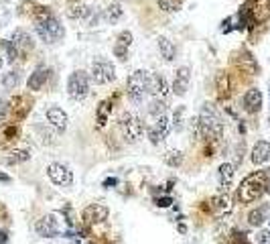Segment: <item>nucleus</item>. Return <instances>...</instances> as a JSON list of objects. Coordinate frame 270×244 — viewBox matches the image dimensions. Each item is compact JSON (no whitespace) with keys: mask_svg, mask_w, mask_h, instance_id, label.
<instances>
[{"mask_svg":"<svg viewBox=\"0 0 270 244\" xmlns=\"http://www.w3.org/2000/svg\"><path fill=\"white\" fill-rule=\"evenodd\" d=\"M35 31H37V35H39L45 43H49V45L57 43V41L63 39V35H65L63 25L57 21L55 15H53L49 9H45V7H41V9L37 11V15H35Z\"/></svg>","mask_w":270,"mask_h":244,"instance_id":"f257e3e1","label":"nucleus"},{"mask_svg":"<svg viewBox=\"0 0 270 244\" xmlns=\"http://www.w3.org/2000/svg\"><path fill=\"white\" fill-rule=\"evenodd\" d=\"M195 132L209 138V140H218L224 132V122L218 110L213 108V104H203L199 118L195 120Z\"/></svg>","mask_w":270,"mask_h":244,"instance_id":"f03ea898","label":"nucleus"},{"mask_svg":"<svg viewBox=\"0 0 270 244\" xmlns=\"http://www.w3.org/2000/svg\"><path fill=\"white\" fill-rule=\"evenodd\" d=\"M266 179H268V173L258 171V173L248 175V177L240 183L238 198L242 200V204H252V202H256V200L262 198V193L266 191V185H268Z\"/></svg>","mask_w":270,"mask_h":244,"instance_id":"7ed1b4c3","label":"nucleus"},{"mask_svg":"<svg viewBox=\"0 0 270 244\" xmlns=\"http://www.w3.org/2000/svg\"><path fill=\"white\" fill-rule=\"evenodd\" d=\"M148 71L144 69H136L134 73H130L128 82H126V90H128V98L134 104H140L144 100V94H148Z\"/></svg>","mask_w":270,"mask_h":244,"instance_id":"20e7f679","label":"nucleus"},{"mask_svg":"<svg viewBox=\"0 0 270 244\" xmlns=\"http://www.w3.org/2000/svg\"><path fill=\"white\" fill-rule=\"evenodd\" d=\"M67 94L71 100L79 102V100H85L87 94H89V77L85 71H73L67 79Z\"/></svg>","mask_w":270,"mask_h":244,"instance_id":"39448f33","label":"nucleus"},{"mask_svg":"<svg viewBox=\"0 0 270 244\" xmlns=\"http://www.w3.org/2000/svg\"><path fill=\"white\" fill-rule=\"evenodd\" d=\"M120 132H122L124 140L136 142V140L142 136V132H144V124H142V120H140L138 116H134V114H124V116L120 118Z\"/></svg>","mask_w":270,"mask_h":244,"instance_id":"423d86ee","label":"nucleus"},{"mask_svg":"<svg viewBox=\"0 0 270 244\" xmlns=\"http://www.w3.org/2000/svg\"><path fill=\"white\" fill-rule=\"evenodd\" d=\"M114 77H116V69H114L112 61H108V59H94L92 61V79H94V84L104 86V84L114 82Z\"/></svg>","mask_w":270,"mask_h":244,"instance_id":"0eeeda50","label":"nucleus"},{"mask_svg":"<svg viewBox=\"0 0 270 244\" xmlns=\"http://www.w3.org/2000/svg\"><path fill=\"white\" fill-rule=\"evenodd\" d=\"M47 175H49V179H51L53 183L61 185V187H67V185L73 183V173H71L65 165H61V163H51V165L47 167Z\"/></svg>","mask_w":270,"mask_h":244,"instance_id":"6e6552de","label":"nucleus"},{"mask_svg":"<svg viewBox=\"0 0 270 244\" xmlns=\"http://www.w3.org/2000/svg\"><path fill=\"white\" fill-rule=\"evenodd\" d=\"M169 130H171V122H169L167 114H165V116L154 118V122L148 126V138H150V142H152V144L163 142V140L167 138Z\"/></svg>","mask_w":270,"mask_h":244,"instance_id":"1a4fd4ad","label":"nucleus"},{"mask_svg":"<svg viewBox=\"0 0 270 244\" xmlns=\"http://www.w3.org/2000/svg\"><path fill=\"white\" fill-rule=\"evenodd\" d=\"M35 230H37V234L43 236V238L59 236V232H61V230H59V222H57V218L53 216V214H47V216H43L41 220H37Z\"/></svg>","mask_w":270,"mask_h":244,"instance_id":"9d476101","label":"nucleus"},{"mask_svg":"<svg viewBox=\"0 0 270 244\" xmlns=\"http://www.w3.org/2000/svg\"><path fill=\"white\" fill-rule=\"evenodd\" d=\"M148 94H152L158 100H165L167 94H169V84L167 77L160 75V73H150L148 75Z\"/></svg>","mask_w":270,"mask_h":244,"instance_id":"9b49d317","label":"nucleus"},{"mask_svg":"<svg viewBox=\"0 0 270 244\" xmlns=\"http://www.w3.org/2000/svg\"><path fill=\"white\" fill-rule=\"evenodd\" d=\"M45 118H47V122L55 128V130H65L67 128V122H69L67 112L63 108H59V106H51L45 112Z\"/></svg>","mask_w":270,"mask_h":244,"instance_id":"f8f14e48","label":"nucleus"},{"mask_svg":"<svg viewBox=\"0 0 270 244\" xmlns=\"http://www.w3.org/2000/svg\"><path fill=\"white\" fill-rule=\"evenodd\" d=\"M11 41H13V45L19 49V53L33 51V47H35L33 37H31L25 29H15V31H13V35H11Z\"/></svg>","mask_w":270,"mask_h":244,"instance_id":"ddd939ff","label":"nucleus"},{"mask_svg":"<svg viewBox=\"0 0 270 244\" xmlns=\"http://www.w3.org/2000/svg\"><path fill=\"white\" fill-rule=\"evenodd\" d=\"M189 82H191V69L189 67H179L175 71V79H173V92L177 96H185L189 90Z\"/></svg>","mask_w":270,"mask_h":244,"instance_id":"4468645a","label":"nucleus"},{"mask_svg":"<svg viewBox=\"0 0 270 244\" xmlns=\"http://www.w3.org/2000/svg\"><path fill=\"white\" fill-rule=\"evenodd\" d=\"M108 218V208L102 204H92L83 210V222L85 224H98Z\"/></svg>","mask_w":270,"mask_h":244,"instance_id":"2eb2a0df","label":"nucleus"},{"mask_svg":"<svg viewBox=\"0 0 270 244\" xmlns=\"http://www.w3.org/2000/svg\"><path fill=\"white\" fill-rule=\"evenodd\" d=\"M262 108V92L252 88L244 94V110L250 112V114H256L258 110Z\"/></svg>","mask_w":270,"mask_h":244,"instance_id":"dca6fc26","label":"nucleus"},{"mask_svg":"<svg viewBox=\"0 0 270 244\" xmlns=\"http://www.w3.org/2000/svg\"><path fill=\"white\" fill-rule=\"evenodd\" d=\"M250 159H252L254 165H264L270 159V142L268 140H258L252 149Z\"/></svg>","mask_w":270,"mask_h":244,"instance_id":"f3484780","label":"nucleus"},{"mask_svg":"<svg viewBox=\"0 0 270 244\" xmlns=\"http://www.w3.org/2000/svg\"><path fill=\"white\" fill-rule=\"evenodd\" d=\"M130 45H132V33H130V31H122V33L118 35L116 45H114V55H116L120 61H124V59H126Z\"/></svg>","mask_w":270,"mask_h":244,"instance_id":"a211bd4d","label":"nucleus"},{"mask_svg":"<svg viewBox=\"0 0 270 244\" xmlns=\"http://www.w3.org/2000/svg\"><path fill=\"white\" fill-rule=\"evenodd\" d=\"M218 177H220V187L224 191H228V187L234 181V165L232 163H222L220 165V171H218Z\"/></svg>","mask_w":270,"mask_h":244,"instance_id":"6ab92c4d","label":"nucleus"},{"mask_svg":"<svg viewBox=\"0 0 270 244\" xmlns=\"http://www.w3.org/2000/svg\"><path fill=\"white\" fill-rule=\"evenodd\" d=\"M158 51H160V57H163L167 63H171V61L175 59L177 49H175L173 41H169L167 37H160V39H158Z\"/></svg>","mask_w":270,"mask_h":244,"instance_id":"aec40b11","label":"nucleus"},{"mask_svg":"<svg viewBox=\"0 0 270 244\" xmlns=\"http://www.w3.org/2000/svg\"><path fill=\"white\" fill-rule=\"evenodd\" d=\"M211 204H213V210H215V214H218V216H224V214H228L232 210V200H230L228 191L226 193H220L218 198H213Z\"/></svg>","mask_w":270,"mask_h":244,"instance_id":"412c9836","label":"nucleus"},{"mask_svg":"<svg viewBox=\"0 0 270 244\" xmlns=\"http://www.w3.org/2000/svg\"><path fill=\"white\" fill-rule=\"evenodd\" d=\"M47 69H43V67H39L35 73H31V77H29V90H33V92H37V90H41L43 88V84L47 82Z\"/></svg>","mask_w":270,"mask_h":244,"instance_id":"4be33fe9","label":"nucleus"},{"mask_svg":"<svg viewBox=\"0 0 270 244\" xmlns=\"http://www.w3.org/2000/svg\"><path fill=\"white\" fill-rule=\"evenodd\" d=\"M266 206H262V208H256V210H252L250 214H248V222H250V226H262L264 224V220H266Z\"/></svg>","mask_w":270,"mask_h":244,"instance_id":"5701e85b","label":"nucleus"},{"mask_svg":"<svg viewBox=\"0 0 270 244\" xmlns=\"http://www.w3.org/2000/svg\"><path fill=\"white\" fill-rule=\"evenodd\" d=\"M104 17H106L108 23H116V21H120V19L124 17V11H122V7L116 3V5H110V7L106 9Z\"/></svg>","mask_w":270,"mask_h":244,"instance_id":"b1692460","label":"nucleus"},{"mask_svg":"<svg viewBox=\"0 0 270 244\" xmlns=\"http://www.w3.org/2000/svg\"><path fill=\"white\" fill-rule=\"evenodd\" d=\"M148 114L154 116V118L165 116V114H167V104H165V100H158V98H154L152 104L148 106Z\"/></svg>","mask_w":270,"mask_h":244,"instance_id":"393cba45","label":"nucleus"},{"mask_svg":"<svg viewBox=\"0 0 270 244\" xmlns=\"http://www.w3.org/2000/svg\"><path fill=\"white\" fill-rule=\"evenodd\" d=\"M89 15V9L85 7V5H71L69 9H67V17L69 19H85Z\"/></svg>","mask_w":270,"mask_h":244,"instance_id":"a878e982","label":"nucleus"},{"mask_svg":"<svg viewBox=\"0 0 270 244\" xmlns=\"http://www.w3.org/2000/svg\"><path fill=\"white\" fill-rule=\"evenodd\" d=\"M19 82H21V75H19V71H9V73H5V77H3V86L7 88V90H15L17 86H19Z\"/></svg>","mask_w":270,"mask_h":244,"instance_id":"bb28decb","label":"nucleus"},{"mask_svg":"<svg viewBox=\"0 0 270 244\" xmlns=\"http://www.w3.org/2000/svg\"><path fill=\"white\" fill-rule=\"evenodd\" d=\"M165 163H167L169 167H179V165L183 163V153H181V151H169V153L165 155Z\"/></svg>","mask_w":270,"mask_h":244,"instance_id":"cd10ccee","label":"nucleus"},{"mask_svg":"<svg viewBox=\"0 0 270 244\" xmlns=\"http://www.w3.org/2000/svg\"><path fill=\"white\" fill-rule=\"evenodd\" d=\"M0 45H3V49H5V53L9 55V59H11V61H15V59H17L19 55H21V53H19V49H17V47L13 45V41H11V39H5V41H3V43H0Z\"/></svg>","mask_w":270,"mask_h":244,"instance_id":"c85d7f7f","label":"nucleus"},{"mask_svg":"<svg viewBox=\"0 0 270 244\" xmlns=\"http://www.w3.org/2000/svg\"><path fill=\"white\" fill-rule=\"evenodd\" d=\"M29 157H31V155H29L27 151H15V153H13V155H11L9 159H7V163H9V165H17V163H25V161H29Z\"/></svg>","mask_w":270,"mask_h":244,"instance_id":"c756f323","label":"nucleus"},{"mask_svg":"<svg viewBox=\"0 0 270 244\" xmlns=\"http://www.w3.org/2000/svg\"><path fill=\"white\" fill-rule=\"evenodd\" d=\"M158 7H160V11H165V13L179 11V3H175V0H158Z\"/></svg>","mask_w":270,"mask_h":244,"instance_id":"7c9ffc66","label":"nucleus"},{"mask_svg":"<svg viewBox=\"0 0 270 244\" xmlns=\"http://www.w3.org/2000/svg\"><path fill=\"white\" fill-rule=\"evenodd\" d=\"M183 114H185V108H183V106H181V108H177L175 118H173V126H175L177 130H181V128H183Z\"/></svg>","mask_w":270,"mask_h":244,"instance_id":"2f4dec72","label":"nucleus"},{"mask_svg":"<svg viewBox=\"0 0 270 244\" xmlns=\"http://www.w3.org/2000/svg\"><path fill=\"white\" fill-rule=\"evenodd\" d=\"M256 244H270V230H258Z\"/></svg>","mask_w":270,"mask_h":244,"instance_id":"473e14b6","label":"nucleus"},{"mask_svg":"<svg viewBox=\"0 0 270 244\" xmlns=\"http://www.w3.org/2000/svg\"><path fill=\"white\" fill-rule=\"evenodd\" d=\"M154 204H156L158 208H169V206L173 204V200H171L169 195H167V198H158V200H154Z\"/></svg>","mask_w":270,"mask_h":244,"instance_id":"72a5a7b5","label":"nucleus"},{"mask_svg":"<svg viewBox=\"0 0 270 244\" xmlns=\"http://www.w3.org/2000/svg\"><path fill=\"white\" fill-rule=\"evenodd\" d=\"M5 116H7V102L0 98V122L5 120Z\"/></svg>","mask_w":270,"mask_h":244,"instance_id":"f704fd0d","label":"nucleus"},{"mask_svg":"<svg viewBox=\"0 0 270 244\" xmlns=\"http://www.w3.org/2000/svg\"><path fill=\"white\" fill-rule=\"evenodd\" d=\"M116 183H118V179H116V177H110V179L104 181V187H112V185H116Z\"/></svg>","mask_w":270,"mask_h":244,"instance_id":"c9c22d12","label":"nucleus"},{"mask_svg":"<svg viewBox=\"0 0 270 244\" xmlns=\"http://www.w3.org/2000/svg\"><path fill=\"white\" fill-rule=\"evenodd\" d=\"M7 232H3V230H0V244H7Z\"/></svg>","mask_w":270,"mask_h":244,"instance_id":"e433bc0d","label":"nucleus"},{"mask_svg":"<svg viewBox=\"0 0 270 244\" xmlns=\"http://www.w3.org/2000/svg\"><path fill=\"white\" fill-rule=\"evenodd\" d=\"M0 181H5V183H9V181H11V177H9V175H5V173H0Z\"/></svg>","mask_w":270,"mask_h":244,"instance_id":"4c0bfd02","label":"nucleus"},{"mask_svg":"<svg viewBox=\"0 0 270 244\" xmlns=\"http://www.w3.org/2000/svg\"><path fill=\"white\" fill-rule=\"evenodd\" d=\"M266 193H268V195H270V183H268V185H266Z\"/></svg>","mask_w":270,"mask_h":244,"instance_id":"58836bf2","label":"nucleus"},{"mask_svg":"<svg viewBox=\"0 0 270 244\" xmlns=\"http://www.w3.org/2000/svg\"><path fill=\"white\" fill-rule=\"evenodd\" d=\"M3 63H5V59H3V57H0V69H3Z\"/></svg>","mask_w":270,"mask_h":244,"instance_id":"ea45409f","label":"nucleus"},{"mask_svg":"<svg viewBox=\"0 0 270 244\" xmlns=\"http://www.w3.org/2000/svg\"><path fill=\"white\" fill-rule=\"evenodd\" d=\"M268 124H270V118H268Z\"/></svg>","mask_w":270,"mask_h":244,"instance_id":"a19ab883","label":"nucleus"}]
</instances>
